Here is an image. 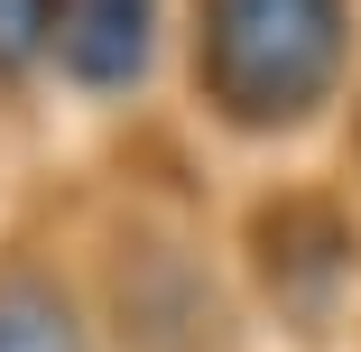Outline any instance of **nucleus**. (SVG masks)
Here are the masks:
<instances>
[{"label": "nucleus", "mask_w": 361, "mask_h": 352, "mask_svg": "<svg viewBox=\"0 0 361 352\" xmlns=\"http://www.w3.org/2000/svg\"><path fill=\"white\" fill-rule=\"evenodd\" d=\"M343 10L334 0H213V65L223 102L241 111H297L324 93Z\"/></svg>", "instance_id": "obj_1"}, {"label": "nucleus", "mask_w": 361, "mask_h": 352, "mask_svg": "<svg viewBox=\"0 0 361 352\" xmlns=\"http://www.w3.org/2000/svg\"><path fill=\"white\" fill-rule=\"evenodd\" d=\"M139 47H149V0H65V56L84 84H130Z\"/></svg>", "instance_id": "obj_2"}, {"label": "nucleus", "mask_w": 361, "mask_h": 352, "mask_svg": "<svg viewBox=\"0 0 361 352\" xmlns=\"http://www.w3.org/2000/svg\"><path fill=\"white\" fill-rule=\"evenodd\" d=\"M0 352H75V334H65V315L47 297H0Z\"/></svg>", "instance_id": "obj_3"}, {"label": "nucleus", "mask_w": 361, "mask_h": 352, "mask_svg": "<svg viewBox=\"0 0 361 352\" xmlns=\"http://www.w3.org/2000/svg\"><path fill=\"white\" fill-rule=\"evenodd\" d=\"M37 37V0H0V65H19Z\"/></svg>", "instance_id": "obj_4"}]
</instances>
